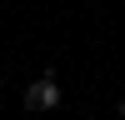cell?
<instances>
[{
    "instance_id": "obj_1",
    "label": "cell",
    "mask_w": 125,
    "mask_h": 120,
    "mask_svg": "<svg viewBox=\"0 0 125 120\" xmlns=\"http://www.w3.org/2000/svg\"><path fill=\"white\" fill-rule=\"evenodd\" d=\"M40 110H60V85H55V70H40Z\"/></svg>"
},
{
    "instance_id": "obj_2",
    "label": "cell",
    "mask_w": 125,
    "mask_h": 120,
    "mask_svg": "<svg viewBox=\"0 0 125 120\" xmlns=\"http://www.w3.org/2000/svg\"><path fill=\"white\" fill-rule=\"evenodd\" d=\"M20 100H25V110H40V80H30V85H25V95H20Z\"/></svg>"
},
{
    "instance_id": "obj_3",
    "label": "cell",
    "mask_w": 125,
    "mask_h": 120,
    "mask_svg": "<svg viewBox=\"0 0 125 120\" xmlns=\"http://www.w3.org/2000/svg\"><path fill=\"white\" fill-rule=\"evenodd\" d=\"M115 115H120V120H125V95H120V100H115Z\"/></svg>"
},
{
    "instance_id": "obj_4",
    "label": "cell",
    "mask_w": 125,
    "mask_h": 120,
    "mask_svg": "<svg viewBox=\"0 0 125 120\" xmlns=\"http://www.w3.org/2000/svg\"><path fill=\"white\" fill-rule=\"evenodd\" d=\"M0 85H5V70H0Z\"/></svg>"
},
{
    "instance_id": "obj_5",
    "label": "cell",
    "mask_w": 125,
    "mask_h": 120,
    "mask_svg": "<svg viewBox=\"0 0 125 120\" xmlns=\"http://www.w3.org/2000/svg\"><path fill=\"white\" fill-rule=\"evenodd\" d=\"M20 120H35V115H20Z\"/></svg>"
},
{
    "instance_id": "obj_6",
    "label": "cell",
    "mask_w": 125,
    "mask_h": 120,
    "mask_svg": "<svg viewBox=\"0 0 125 120\" xmlns=\"http://www.w3.org/2000/svg\"><path fill=\"white\" fill-rule=\"evenodd\" d=\"M85 120H95V115H85Z\"/></svg>"
}]
</instances>
